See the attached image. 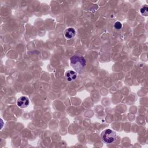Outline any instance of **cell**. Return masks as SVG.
<instances>
[{"instance_id":"obj_1","label":"cell","mask_w":148,"mask_h":148,"mask_svg":"<svg viewBox=\"0 0 148 148\" xmlns=\"http://www.w3.org/2000/svg\"><path fill=\"white\" fill-rule=\"evenodd\" d=\"M70 63L72 68L76 72L80 73L86 65V60L82 56L74 55L70 58Z\"/></svg>"},{"instance_id":"obj_2","label":"cell","mask_w":148,"mask_h":148,"mask_svg":"<svg viewBox=\"0 0 148 148\" xmlns=\"http://www.w3.org/2000/svg\"><path fill=\"white\" fill-rule=\"evenodd\" d=\"M103 140L106 143H111L114 142L117 138L116 132L110 129H107L103 131L101 134Z\"/></svg>"},{"instance_id":"obj_7","label":"cell","mask_w":148,"mask_h":148,"mask_svg":"<svg viewBox=\"0 0 148 148\" xmlns=\"http://www.w3.org/2000/svg\"><path fill=\"white\" fill-rule=\"evenodd\" d=\"M123 27V25L121 22L120 21H116L114 24V27L117 29H120Z\"/></svg>"},{"instance_id":"obj_5","label":"cell","mask_w":148,"mask_h":148,"mask_svg":"<svg viewBox=\"0 0 148 148\" xmlns=\"http://www.w3.org/2000/svg\"><path fill=\"white\" fill-rule=\"evenodd\" d=\"M75 35H76V31L72 28H67L64 31V36L68 39H72L75 36Z\"/></svg>"},{"instance_id":"obj_3","label":"cell","mask_w":148,"mask_h":148,"mask_svg":"<svg viewBox=\"0 0 148 148\" xmlns=\"http://www.w3.org/2000/svg\"><path fill=\"white\" fill-rule=\"evenodd\" d=\"M29 99L28 98L25 96H22L20 97L17 101V105L21 108H26L29 105Z\"/></svg>"},{"instance_id":"obj_4","label":"cell","mask_w":148,"mask_h":148,"mask_svg":"<svg viewBox=\"0 0 148 148\" xmlns=\"http://www.w3.org/2000/svg\"><path fill=\"white\" fill-rule=\"evenodd\" d=\"M77 76V72L73 71H68L65 73V77L67 80L69 82L75 80Z\"/></svg>"},{"instance_id":"obj_6","label":"cell","mask_w":148,"mask_h":148,"mask_svg":"<svg viewBox=\"0 0 148 148\" xmlns=\"http://www.w3.org/2000/svg\"><path fill=\"white\" fill-rule=\"evenodd\" d=\"M140 13L144 15L147 16V13H148V7L147 5H144L143 6L141 9H140Z\"/></svg>"}]
</instances>
